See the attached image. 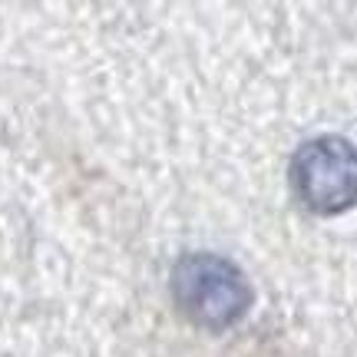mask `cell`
<instances>
[{
  "label": "cell",
  "instance_id": "obj_1",
  "mask_svg": "<svg viewBox=\"0 0 357 357\" xmlns=\"http://www.w3.org/2000/svg\"><path fill=\"white\" fill-rule=\"evenodd\" d=\"M169 294L178 314L202 331H229L255 305V288L231 258L215 252H185L169 271Z\"/></svg>",
  "mask_w": 357,
  "mask_h": 357
},
{
  "label": "cell",
  "instance_id": "obj_2",
  "mask_svg": "<svg viewBox=\"0 0 357 357\" xmlns=\"http://www.w3.org/2000/svg\"><path fill=\"white\" fill-rule=\"evenodd\" d=\"M288 189L311 215L351 212L357 205V146L334 132L311 136L288 162Z\"/></svg>",
  "mask_w": 357,
  "mask_h": 357
}]
</instances>
